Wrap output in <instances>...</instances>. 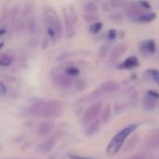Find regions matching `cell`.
Wrapping results in <instances>:
<instances>
[{
    "label": "cell",
    "instance_id": "obj_1",
    "mask_svg": "<svg viewBox=\"0 0 159 159\" xmlns=\"http://www.w3.org/2000/svg\"><path fill=\"white\" fill-rule=\"evenodd\" d=\"M64 111V103L58 100H49L34 102L30 107V113L44 118L59 117Z\"/></svg>",
    "mask_w": 159,
    "mask_h": 159
},
{
    "label": "cell",
    "instance_id": "obj_2",
    "mask_svg": "<svg viewBox=\"0 0 159 159\" xmlns=\"http://www.w3.org/2000/svg\"><path fill=\"white\" fill-rule=\"evenodd\" d=\"M138 124H131L123 129L121 131H119L110 142L108 144V147L106 149V153L108 156H114L118 153V151L122 148L124 143L126 142L127 138L138 129Z\"/></svg>",
    "mask_w": 159,
    "mask_h": 159
},
{
    "label": "cell",
    "instance_id": "obj_3",
    "mask_svg": "<svg viewBox=\"0 0 159 159\" xmlns=\"http://www.w3.org/2000/svg\"><path fill=\"white\" fill-rule=\"evenodd\" d=\"M42 19L46 28H52L57 32L59 37L61 36L62 23L57 11L54 8H52L51 7H45L42 12Z\"/></svg>",
    "mask_w": 159,
    "mask_h": 159
},
{
    "label": "cell",
    "instance_id": "obj_4",
    "mask_svg": "<svg viewBox=\"0 0 159 159\" xmlns=\"http://www.w3.org/2000/svg\"><path fill=\"white\" fill-rule=\"evenodd\" d=\"M63 20H64V29H65V35L67 38H73L75 35V29L77 23V16L75 10L73 7H63Z\"/></svg>",
    "mask_w": 159,
    "mask_h": 159
},
{
    "label": "cell",
    "instance_id": "obj_5",
    "mask_svg": "<svg viewBox=\"0 0 159 159\" xmlns=\"http://www.w3.org/2000/svg\"><path fill=\"white\" fill-rule=\"evenodd\" d=\"M120 88V85L116 81H105L102 84H101L98 89H96L95 91H93L90 94V97L92 98H98L103 93H110V92H115L118 90Z\"/></svg>",
    "mask_w": 159,
    "mask_h": 159
},
{
    "label": "cell",
    "instance_id": "obj_6",
    "mask_svg": "<svg viewBox=\"0 0 159 159\" xmlns=\"http://www.w3.org/2000/svg\"><path fill=\"white\" fill-rule=\"evenodd\" d=\"M129 49V43L128 42H121L118 45H116L111 51L109 56V61L110 63H116L121 60L123 55L128 51Z\"/></svg>",
    "mask_w": 159,
    "mask_h": 159
},
{
    "label": "cell",
    "instance_id": "obj_7",
    "mask_svg": "<svg viewBox=\"0 0 159 159\" xmlns=\"http://www.w3.org/2000/svg\"><path fill=\"white\" fill-rule=\"evenodd\" d=\"M101 111H102V103L101 102H96V103L92 104L85 112V114L83 116V121L85 123H91L92 121H94L97 118V116L100 115Z\"/></svg>",
    "mask_w": 159,
    "mask_h": 159
},
{
    "label": "cell",
    "instance_id": "obj_8",
    "mask_svg": "<svg viewBox=\"0 0 159 159\" xmlns=\"http://www.w3.org/2000/svg\"><path fill=\"white\" fill-rule=\"evenodd\" d=\"M156 50L157 45L155 40L153 39L143 40L139 44V51L143 56H152L156 53Z\"/></svg>",
    "mask_w": 159,
    "mask_h": 159
},
{
    "label": "cell",
    "instance_id": "obj_9",
    "mask_svg": "<svg viewBox=\"0 0 159 159\" xmlns=\"http://www.w3.org/2000/svg\"><path fill=\"white\" fill-rule=\"evenodd\" d=\"M126 15L133 22H138L140 16L143 13L142 7L139 4H131L126 7Z\"/></svg>",
    "mask_w": 159,
    "mask_h": 159
},
{
    "label": "cell",
    "instance_id": "obj_10",
    "mask_svg": "<svg viewBox=\"0 0 159 159\" xmlns=\"http://www.w3.org/2000/svg\"><path fill=\"white\" fill-rule=\"evenodd\" d=\"M54 82L58 87L63 88V89H68L74 84L73 78L71 76H69L68 75H66L64 72L61 73V74H58L54 77Z\"/></svg>",
    "mask_w": 159,
    "mask_h": 159
},
{
    "label": "cell",
    "instance_id": "obj_11",
    "mask_svg": "<svg viewBox=\"0 0 159 159\" xmlns=\"http://www.w3.org/2000/svg\"><path fill=\"white\" fill-rule=\"evenodd\" d=\"M139 65H140V61L138 57L129 56L118 65V68L121 70H132L134 68H137Z\"/></svg>",
    "mask_w": 159,
    "mask_h": 159
},
{
    "label": "cell",
    "instance_id": "obj_12",
    "mask_svg": "<svg viewBox=\"0 0 159 159\" xmlns=\"http://www.w3.org/2000/svg\"><path fill=\"white\" fill-rule=\"evenodd\" d=\"M55 128V123L53 121H44L37 127V133L41 137H45L49 134Z\"/></svg>",
    "mask_w": 159,
    "mask_h": 159
},
{
    "label": "cell",
    "instance_id": "obj_13",
    "mask_svg": "<svg viewBox=\"0 0 159 159\" xmlns=\"http://www.w3.org/2000/svg\"><path fill=\"white\" fill-rule=\"evenodd\" d=\"M56 144V138L55 137H51L48 140H46L45 142H43L40 146H39V151L43 154H47L49 153L50 151H52L55 147Z\"/></svg>",
    "mask_w": 159,
    "mask_h": 159
},
{
    "label": "cell",
    "instance_id": "obj_14",
    "mask_svg": "<svg viewBox=\"0 0 159 159\" xmlns=\"http://www.w3.org/2000/svg\"><path fill=\"white\" fill-rule=\"evenodd\" d=\"M156 18H157V14L155 12H148V13L143 12L140 16L138 23H150V22L154 21L156 20Z\"/></svg>",
    "mask_w": 159,
    "mask_h": 159
},
{
    "label": "cell",
    "instance_id": "obj_15",
    "mask_svg": "<svg viewBox=\"0 0 159 159\" xmlns=\"http://www.w3.org/2000/svg\"><path fill=\"white\" fill-rule=\"evenodd\" d=\"M101 122H102L101 119H97V120H94L92 123H90L88 129H87V135H88V136H92V135H94V134L100 129Z\"/></svg>",
    "mask_w": 159,
    "mask_h": 159
},
{
    "label": "cell",
    "instance_id": "obj_16",
    "mask_svg": "<svg viewBox=\"0 0 159 159\" xmlns=\"http://www.w3.org/2000/svg\"><path fill=\"white\" fill-rule=\"evenodd\" d=\"M13 62V57L8 53H2L0 57V65L2 67H8Z\"/></svg>",
    "mask_w": 159,
    "mask_h": 159
},
{
    "label": "cell",
    "instance_id": "obj_17",
    "mask_svg": "<svg viewBox=\"0 0 159 159\" xmlns=\"http://www.w3.org/2000/svg\"><path fill=\"white\" fill-rule=\"evenodd\" d=\"M157 101H158L157 99L146 95V98L144 99V107L148 110H153L154 108H156L157 104Z\"/></svg>",
    "mask_w": 159,
    "mask_h": 159
},
{
    "label": "cell",
    "instance_id": "obj_18",
    "mask_svg": "<svg viewBox=\"0 0 159 159\" xmlns=\"http://www.w3.org/2000/svg\"><path fill=\"white\" fill-rule=\"evenodd\" d=\"M64 73L66 75H68L69 76H71L72 78H75V77H77L80 75V70L77 67H75V66H68L64 70Z\"/></svg>",
    "mask_w": 159,
    "mask_h": 159
},
{
    "label": "cell",
    "instance_id": "obj_19",
    "mask_svg": "<svg viewBox=\"0 0 159 159\" xmlns=\"http://www.w3.org/2000/svg\"><path fill=\"white\" fill-rule=\"evenodd\" d=\"M102 27H103L102 22L97 20V21L92 22V23L90 24V26H89V31H90L92 34H99V33L101 32V30L102 29Z\"/></svg>",
    "mask_w": 159,
    "mask_h": 159
},
{
    "label": "cell",
    "instance_id": "obj_20",
    "mask_svg": "<svg viewBox=\"0 0 159 159\" xmlns=\"http://www.w3.org/2000/svg\"><path fill=\"white\" fill-rule=\"evenodd\" d=\"M147 148L151 150L159 149V137H151L147 142Z\"/></svg>",
    "mask_w": 159,
    "mask_h": 159
},
{
    "label": "cell",
    "instance_id": "obj_21",
    "mask_svg": "<svg viewBox=\"0 0 159 159\" xmlns=\"http://www.w3.org/2000/svg\"><path fill=\"white\" fill-rule=\"evenodd\" d=\"M110 117H111V106H110L109 104H107V105L104 107L103 111H102L101 120H102V122H103V123H107V122L109 121Z\"/></svg>",
    "mask_w": 159,
    "mask_h": 159
},
{
    "label": "cell",
    "instance_id": "obj_22",
    "mask_svg": "<svg viewBox=\"0 0 159 159\" xmlns=\"http://www.w3.org/2000/svg\"><path fill=\"white\" fill-rule=\"evenodd\" d=\"M110 5L114 8L126 7L128 6V0H110Z\"/></svg>",
    "mask_w": 159,
    "mask_h": 159
},
{
    "label": "cell",
    "instance_id": "obj_23",
    "mask_svg": "<svg viewBox=\"0 0 159 159\" xmlns=\"http://www.w3.org/2000/svg\"><path fill=\"white\" fill-rule=\"evenodd\" d=\"M84 11L89 12V13H97L98 12V6L94 2H89L85 5Z\"/></svg>",
    "mask_w": 159,
    "mask_h": 159
},
{
    "label": "cell",
    "instance_id": "obj_24",
    "mask_svg": "<svg viewBox=\"0 0 159 159\" xmlns=\"http://www.w3.org/2000/svg\"><path fill=\"white\" fill-rule=\"evenodd\" d=\"M98 13H89V12H85L84 14V20L87 22H95L98 20Z\"/></svg>",
    "mask_w": 159,
    "mask_h": 159
},
{
    "label": "cell",
    "instance_id": "obj_25",
    "mask_svg": "<svg viewBox=\"0 0 159 159\" xmlns=\"http://www.w3.org/2000/svg\"><path fill=\"white\" fill-rule=\"evenodd\" d=\"M148 75L154 79V81L159 86V71L158 70H155V69H150L147 71Z\"/></svg>",
    "mask_w": 159,
    "mask_h": 159
},
{
    "label": "cell",
    "instance_id": "obj_26",
    "mask_svg": "<svg viewBox=\"0 0 159 159\" xmlns=\"http://www.w3.org/2000/svg\"><path fill=\"white\" fill-rule=\"evenodd\" d=\"M110 19L115 22H122L123 21V16L121 13H113V14H111Z\"/></svg>",
    "mask_w": 159,
    "mask_h": 159
},
{
    "label": "cell",
    "instance_id": "obj_27",
    "mask_svg": "<svg viewBox=\"0 0 159 159\" xmlns=\"http://www.w3.org/2000/svg\"><path fill=\"white\" fill-rule=\"evenodd\" d=\"M116 35H117V33L116 31V29H110L108 31V34H107V36H108V39L110 41H114L116 38Z\"/></svg>",
    "mask_w": 159,
    "mask_h": 159
},
{
    "label": "cell",
    "instance_id": "obj_28",
    "mask_svg": "<svg viewBox=\"0 0 159 159\" xmlns=\"http://www.w3.org/2000/svg\"><path fill=\"white\" fill-rule=\"evenodd\" d=\"M138 4L142 7L143 9H150V8H151L150 3H148V2L145 1V0H140Z\"/></svg>",
    "mask_w": 159,
    "mask_h": 159
},
{
    "label": "cell",
    "instance_id": "obj_29",
    "mask_svg": "<svg viewBox=\"0 0 159 159\" xmlns=\"http://www.w3.org/2000/svg\"><path fill=\"white\" fill-rule=\"evenodd\" d=\"M28 30L31 33H34L35 31V21H34V20H31V19L29 20V21H28Z\"/></svg>",
    "mask_w": 159,
    "mask_h": 159
},
{
    "label": "cell",
    "instance_id": "obj_30",
    "mask_svg": "<svg viewBox=\"0 0 159 159\" xmlns=\"http://www.w3.org/2000/svg\"><path fill=\"white\" fill-rule=\"evenodd\" d=\"M75 86H76V88H77L79 90H83V89H86V83H85L84 80H78V81H76Z\"/></svg>",
    "mask_w": 159,
    "mask_h": 159
},
{
    "label": "cell",
    "instance_id": "obj_31",
    "mask_svg": "<svg viewBox=\"0 0 159 159\" xmlns=\"http://www.w3.org/2000/svg\"><path fill=\"white\" fill-rule=\"evenodd\" d=\"M7 89L6 85L4 84V82H1L0 83V93H1V95L4 96L7 93Z\"/></svg>",
    "mask_w": 159,
    "mask_h": 159
},
{
    "label": "cell",
    "instance_id": "obj_32",
    "mask_svg": "<svg viewBox=\"0 0 159 159\" xmlns=\"http://www.w3.org/2000/svg\"><path fill=\"white\" fill-rule=\"evenodd\" d=\"M147 95H148V96H151V97H153V98H155V99L159 100V93L158 92H157V91L149 90V91H147Z\"/></svg>",
    "mask_w": 159,
    "mask_h": 159
},
{
    "label": "cell",
    "instance_id": "obj_33",
    "mask_svg": "<svg viewBox=\"0 0 159 159\" xmlns=\"http://www.w3.org/2000/svg\"><path fill=\"white\" fill-rule=\"evenodd\" d=\"M129 159H148V156L145 154H140V155H136Z\"/></svg>",
    "mask_w": 159,
    "mask_h": 159
},
{
    "label": "cell",
    "instance_id": "obj_34",
    "mask_svg": "<svg viewBox=\"0 0 159 159\" xmlns=\"http://www.w3.org/2000/svg\"><path fill=\"white\" fill-rule=\"evenodd\" d=\"M70 157L72 159H90L88 158V157H79V156H75V155H70Z\"/></svg>",
    "mask_w": 159,
    "mask_h": 159
},
{
    "label": "cell",
    "instance_id": "obj_35",
    "mask_svg": "<svg viewBox=\"0 0 159 159\" xmlns=\"http://www.w3.org/2000/svg\"><path fill=\"white\" fill-rule=\"evenodd\" d=\"M152 137H159V129L156 130V131H155V132L153 133Z\"/></svg>",
    "mask_w": 159,
    "mask_h": 159
}]
</instances>
